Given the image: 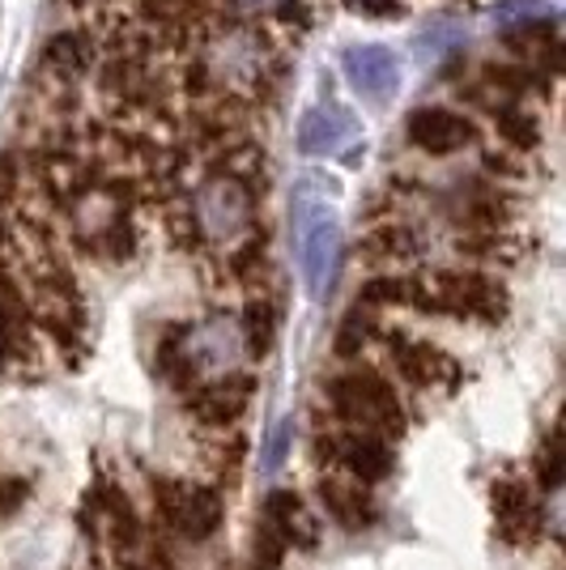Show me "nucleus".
Returning <instances> with one entry per match:
<instances>
[{
    "label": "nucleus",
    "mask_w": 566,
    "mask_h": 570,
    "mask_svg": "<svg viewBox=\"0 0 566 570\" xmlns=\"http://www.w3.org/2000/svg\"><path fill=\"white\" fill-rule=\"evenodd\" d=\"M247 350V336L235 315H209L201 324H184V328H170L158 345V371L175 387L188 392L192 383H209L238 375Z\"/></svg>",
    "instance_id": "obj_1"
},
{
    "label": "nucleus",
    "mask_w": 566,
    "mask_h": 570,
    "mask_svg": "<svg viewBox=\"0 0 566 570\" xmlns=\"http://www.w3.org/2000/svg\"><path fill=\"white\" fill-rule=\"evenodd\" d=\"M188 230L196 243H205L213 252L235 247L238 238L256 230V191L231 170H213L192 191Z\"/></svg>",
    "instance_id": "obj_2"
},
{
    "label": "nucleus",
    "mask_w": 566,
    "mask_h": 570,
    "mask_svg": "<svg viewBox=\"0 0 566 570\" xmlns=\"http://www.w3.org/2000/svg\"><path fill=\"white\" fill-rule=\"evenodd\" d=\"M413 311L498 324L507 315V289L477 268H439L430 277H413Z\"/></svg>",
    "instance_id": "obj_3"
},
{
    "label": "nucleus",
    "mask_w": 566,
    "mask_h": 570,
    "mask_svg": "<svg viewBox=\"0 0 566 570\" xmlns=\"http://www.w3.org/2000/svg\"><path fill=\"white\" fill-rule=\"evenodd\" d=\"M329 404L341 422H354L358 430H371V434H404V404L397 396V387L383 380L379 371L362 366L350 375H336L329 383Z\"/></svg>",
    "instance_id": "obj_4"
},
{
    "label": "nucleus",
    "mask_w": 566,
    "mask_h": 570,
    "mask_svg": "<svg viewBox=\"0 0 566 570\" xmlns=\"http://www.w3.org/2000/svg\"><path fill=\"white\" fill-rule=\"evenodd\" d=\"M269 65L264 39L252 26H217L205 35L201 43V60L196 69L209 77L213 86L222 90L226 81H260V72Z\"/></svg>",
    "instance_id": "obj_5"
},
{
    "label": "nucleus",
    "mask_w": 566,
    "mask_h": 570,
    "mask_svg": "<svg viewBox=\"0 0 566 570\" xmlns=\"http://www.w3.org/2000/svg\"><path fill=\"white\" fill-rule=\"evenodd\" d=\"M154 507H158V520L184 537V541H209L222 523V494L209 485H192V481H158L154 485Z\"/></svg>",
    "instance_id": "obj_6"
},
{
    "label": "nucleus",
    "mask_w": 566,
    "mask_h": 570,
    "mask_svg": "<svg viewBox=\"0 0 566 570\" xmlns=\"http://www.w3.org/2000/svg\"><path fill=\"white\" fill-rule=\"evenodd\" d=\"M490 507H495L498 537L507 546H524V541H537L541 532V499L537 490L524 481V476H495L490 485Z\"/></svg>",
    "instance_id": "obj_7"
},
{
    "label": "nucleus",
    "mask_w": 566,
    "mask_h": 570,
    "mask_svg": "<svg viewBox=\"0 0 566 570\" xmlns=\"http://www.w3.org/2000/svg\"><path fill=\"white\" fill-rule=\"evenodd\" d=\"M404 132L430 158H448V154L477 145V124L465 111H451V107H418L404 124Z\"/></svg>",
    "instance_id": "obj_8"
},
{
    "label": "nucleus",
    "mask_w": 566,
    "mask_h": 570,
    "mask_svg": "<svg viewBox=\"0 0 566 570\" xmlns=\"http://www.w3.org/2000/svg\"><path fill=\"white\" fill-rule=\"evenodd\" d=\"M299 252H303L308 289L315 298H324V289L332 285V273H336V256H341V230H336L332 214L311 209V214L299 222Z\"/></svg>",
    "instance_id": "obj_9"
},
{
    "label": "nucleus",
    "mask_w": 566,
    "mask_h": 570,
    "mask_svg": "<svg viewBox=\"0 0 566 570\" xmlns=\"http://www.w3.org/2000/svg\"><path fill=\"white\" fill-rule=\"evenodd\" d=\"M392 366H397V375H401L409 387H443L451 392L456 380H460V366H456V357L443 354L439 345H430V341H409V336H392Z\"/></svg>",
    "instance_id": "obj_10"
},
{
    "label": "nucleus",
    "mask_w": 566,
    "mask_h": 570,
    "mask_svg": "<svg viewBox=\"0 0 566 570\" xmlns=\"http://www.w3.org/2000/svg\"><path fill=\"white\" fill-rule=\"evenodd\" d=\"M252 404V380L247 375H226V380L192 383L188 387V413L209 430L235 426Z\"/></svg>",
    "instance_id": "obj_11"
},
{
    "label": "nucleus",
    "mask_w": 566,
    "mask_h": 570,
    "mask_svg": "<svg viewBox=\"0 0 566 570\" xmlns=\"http://www.w3.org/2000/svg\"><path fill=\"white\" fill-rule=\"evenodd\" d=\"M341 69L350 77V86H354L362 98H371V102H383V98L397 95V86H401V65H397V56L388 48H379V43H358V48L345 51V60H341Z\"/></svg>",
    "instance_id": "obj_12"
},
{
    "label": "nucleus",
    "mask_w": 566,
    "mask_h": 570,
    "mask_svg": "<svg viewBox=\"0 0 566 570\" xmlns=\"http://www.w3.org/2000/svg\"><path fill=\"white\" fill-rule=\"evenodd\" d=\"M332 464H341V469L354 476V481H362V485H375V481H388V476H392V448H388L383 434H371V430L336 434Z\"/></svg>",
    "instance_id": "obj_13"
},
{
    "label": "nucleus",
    "mask_w": 566,
    "mask_h": 570,
    "mask_svg": "<svg viewBox=\"0 0 566 570\" xmlns=\"http://www.w3.org/2000/svg\"><path fill=\"white\" fill-rule=\"evenodd\" d=\"M320 502H324V511H329L332 520L341 523V528H371L379 520V507L371 499V490L362 485V481H341V476H324L320 481Z\"/></svg>",
    "instance_id": "obj_14"
},
{
    "label": "nucleus",
    "mask_w": 566,
    "mask_h": 570,
    "mask_svg": "<svg viewBox=\"0 0 566 570\" xmlns=\"http://www.w3.org/2000/svg\"><path fill=\"white\" fill-rule=\"evenodd\" d=\"M264 523L282 537L285 546H294V549H311L320 541V528L311 520L308 502L299 499L294 490H273V494H269V502H264Z\"/></svg>",
    "instance_id": "obj_15"
},
{
    "label": "nucleus",
    "mask_w": 566,
    "mask_h": 570,
    "mask_svg": "<svg viewBox=\"0 0 566 570\" xmlns=\"http://www.w3.org/2000/svg\"><path fill=\"white\" fill-rule=\"evenodd\" d=\"M90 69H95V43H90V35H81V30L51 35L48 48H43V72H48L56 86H72V81H81Z\"/></svg>",
    "instance_id": "obj_16"
},
{
    "label": "nucleus",
    "mask_w": 566,
    "mask_h": 570,
    "mask_svg": "<svg viewBox=\"0 0 566 570\" xmlns=\"http://www.w3.org/2000/svg\"><path fill=\"white\" fill-rule=\"evenodd\" d=\"M350 141H354V119L341 107H315L299 124V145H303V154H315V158L341 154Z\"/></svg>",
    "instance_id": "obj_17"
},
{
    "label": "nucleus",
    "mask_w": 566,
    "mask_h": 570,
    "mask_svg": "<svg viewBox=\"0 0 566 570\" xmlns=\"http://www.w3.org/2000/svg\"><path fill=\"white\" fill-rule=\"evenodd\" d=\"M507 48L524 56L528 69L558 72V26L549 18H533V22L507 26Z\"/></svg>",
    "instance_id": "obj_18"
},
{
    "label": "nucleus",
    "mask_w": 566,
    "mask_h": 570,
    "mask_svg": "<svg viewBox=\"0 0 566 570\" xmlns=\"http://www.w3.org/2000/svg\"><path fill=\"white\" fill-rule=\"evenodd\" d=\"M362 252H367V261L375 264H404L422 252V243H418V230L409 222L388 217V222L371 226V235L362 238Z\"/></svg>",
    "instance_id": "obj_19"
},
{
    "label": "nucleus",
    "mask_w": 566,
    "mask_h": 570,
    "mask_svg": "<svg viewBox=\"0 0 566 570\" xmlns=\"http://www.w3.org/2000/svg\"><path fill=\"white\" fill-rule=\"evenodd\" d=\"M495 128H498V137H502L507 149H533V145L541 141L537 119H533V111H524L519 102H498Z\"/></svg>",
    "instance_id": "obj_20"
},
{
    "label": "nucleus",
    "mask_w": 566,
    "mask_h": 570,
    "mask_svg": "<svg viewBox=\"0 0 566 570\" xmlns=\"http://www.w3.org/2000/svg\"><path fill=\"white\" fill-rule=\"evenodd\" d=\"M379 336V320L371 307H362V303H354V311L341 320V333H336V354L341 357H354L362 354L371 341Z\"/></svg>",
    "instance_id": "obj_21"
},
{
    "label": "nucleus",
    "mask_w": 566,
    "mask_h": 570,
    "mask_svg": "<svg viewBox=\"0 0 566 570\" xmlns=\"http://www.w3.org/2000/svg\"><path fill=\"white\" fill-rule=\"evenodd\" d=\"M238 324H243V336H247V350L264 354L273 345V333H277V311H273V303H264V298H252Z\"/></svg>",
    "instance_id": "obj_22"
},
{
    "label": "nucleus",
    "mask_w": 566,
    "mask_h": 570,
    "mask_svg": "<svg viewBox=\"0 0 566 570\" xmlns=\"http://www.w3.org/2000/svg\"><path fill=\"white\" fill-rule=\"evenodd\" d=\"M533 476H537L545 494H558V485H563V439H558V430L545 434L541 452L533 460Z\"/></svg>",
    "instance_id": "obj_23"
},
{
    "label": "nucleus",
    "mask_w": 566,
    "mask_h": 570,
    "mask_svg": "<svg viewBox=\"0 0 566 570\" xmlns=\"http://www.w3.org/2000/svg\"><path fill=\"white\" fill-rule=\"evenodd\" d=\"M541 13H545L541 0H502V4H495V22L498 26L533 22V18H541Z\"/></svg>",
    "instance_id": "obj_24"
},
{
    "label": "nucleus",
    "mask_w": 566,
    "mask_h": 570,
    "mask_svg": "<svg viewBox=\"0 0 566 570\" xmlns=\"http://www.w3.org/2000/svg\"><path fill=\"white\" fill-rule=\"evenodd\" d=\"M290 4L294 0H231V9H235L238 18H277Z\"/></svg>",
    "instance_id": "obj_25"
},
{
    "label": "nucleus",
    "mask_w": 566,
    "mask_h": 570,
    "mask_svg": "<svg viewBox=\"0 0 566 570\" xmlns=\"http://www.w3.org/2000/svg\"><path fill=\"white\" fill-rule=\"evenodd\" d=\"M26 481H18V476H0V520H9L18 507L26 502Z\"/></svg>",
    "instance_id": "obj_26"
},
{
    "label": "nucleus",
    "mask_w": 566,
    "mask_h": 570,
    "mask_svg": "<svg viewBox=\"0 0 566 570\" xmlns=\"http://www.w3.org/2000/svg\"><path fill=\"white\" fill-rule=\"evenodd\" d=\"M350 9L367 13V18H401L404 13L397 0H350Z\"/></svg>",
    "instance_id": "obj_27"
},
{
    "label": "nucleus",
    "mask_w": 566,
    "mask_h": 570,
    "mask_svg": "<svg viewBox=\"0 0 566 570\" xmlns=\"http://www.w3.org/2000/svg\"><path fill=\"white\" fill-rule=\"evenodd\" d=\"M285 448H290V422H282L277 434H273V443H269V469H277V464H282Z\"/></svg>",
    "instance_id": "obj_28"
},
{
    "label": "nucleus",
    "mask_w": 566,
    "mask_h": 570,
    "mask_svg": "<svg viewBox=\"0 0 566 570\" xmlns=\"http://www.w3.org/2000/svg\"><path fill=\"white\" fill-rule=\"evenodd\" d=\"M9 311V298H4V277H0V315Z\"/></svg>",
    "instance_id": "obj_29"
},
{
    "label": "nucleus",
    "mask_w": 566,
    "mask_h": 570,
    "mask_svg": "<svg viewBox=\"0 0 566 570\" xmlns=\"http://www.w3.org/2000/svg\"><path fill=\"white\" fill-rule=\"evenodd\" d=\"M133 570H142V567H133Z\"/></svg>",
    "instance_id": "obj_30"
}]
</instances>
